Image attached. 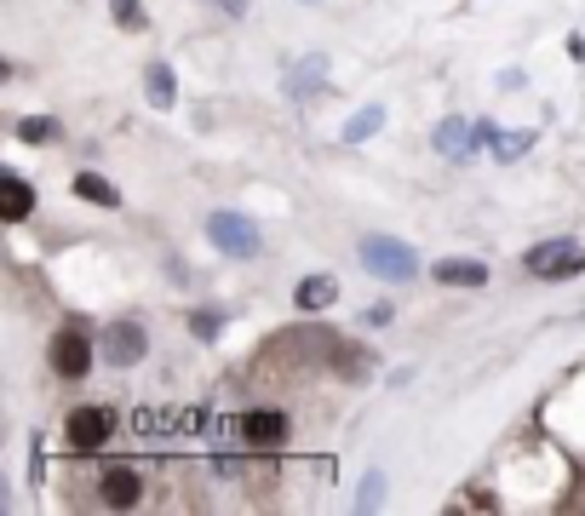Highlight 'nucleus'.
<instances>
[{
    "mask_svg": "<svg viewBox=\"0 0 585 516\" xmlns=\"http://www.w3.org/2000/svg\"><path fill=\"white\" fill-rule=\"evenodd\" d=\"M356 258H361V270L379 275V282H391V287H408L414 275H419V253H414L408 242H402V235H385V230L361 235Z\"/></svg>",
    "mask_w": 585,
    "mask_h": 516,
    "instance_id": "f257e3e1",
    "label": "nucleus"
},
{
    "mask_svg": "<svg viewBox=\"0 0 585 516\" xmlns=\"http://www.w3.org/2000/svg\"><path fill=\"white\" fill-rule=\"evenodd\" d=\"M0 202H7V207H0V212H7V224H24V218L35 212V190L17 172H0Z\"/></svg>",
    "mask_w": 585,
    "mask_h": 516,
    "instance_id": "9b49d317",
    "label": "nucleus"
},
{
    "mask_svg": "<svg viewBox=\"0 0 585 516\" xmlns=\"http://www.w3.org/2000/svg\"><path fill=\"white\" fill-rule=\"evenodd\" d=\"M379 505H385V476L368 470V476H361V488H356V511H379Z\"/></svg>",
    "mask_w": 585,
    "mask_h": 516,
    "instance_id": "aec40b11",
    "label": "nucleus"
},
{
    "mask_svg": "<svg viewBox=\"0 0 585 516\" xmlns=\"http://www.w3.org/2000/svg\"><path fill=\"white\" fill-rule=\"evenodd\" d=\"M64 436H69L75 453H98L115 436V413L110 408H75L69 420H64Z\"/></svg>",
    "mask_w": 585,
    "mask_h": 516,
    "instance_id": "0eeeda50",
    "label": "nucleus"
},
{
    "mask_svg": "<svg viewBox=\"0 0 585 516\" xmlns=\"http://www.w3.org/2000/svg\"><path fill=\"white\" fill-rule=\"evenodd\" d=\"M321 81H328V57H321V52H305V57L293 64V75H288V92H293V98H310Z\"/></svg>",
    "mask_w": 585,
    "mask_h": 516,
    "instance_id": "4468645a",
    "label": "nucleus"
},
{
    "mask_svg": "<svg viewBox=\"0 0 585 516\" xmlns=\"http://www.w3.org/2000/svg\"><path fill=\"white\" fill-rule=\"evenodd\" d=\"M379 127H385V109H379V104H368V109H356V115H351V121H345V132H339V138H345V144H361V138H373Z\"/></svg>",
    "mask_w": 585,
    "mask_h": 516,
    "instance_id": "f3484780",
    "label": "nucleus"
},
{
    "mask_svg": "<svg viewBox=\"0 0 585 516\" xmlns=\"http://www.w3.org/2000/svg\"><path fill=\"white\" fill-rule=\"evenodd\" d=\"M47 356H52V373L64 385H80L92 373V356H98V345L87 339L80 327H58V339L47 345Z\"/></svg>",
    "mask_w": 585,
    "mask_h": 516,
    "instance_id": "39448f33",
    "label": "nucleus"
},
{
    "mask_svg": "<svg viewBox=\"0 0 585 516\" xmlns=\"http://www.w3.org/2000/svg\"><path fill=\"white\" fill-rule=\"evenodd\" d=\"M110 17H115V29H150L144 0H110Z\"/></svg>",
    "mask_w": 585,
    "mask_h": 516,
    "instance_id": "a211bd4d",
    "label": "nucleus"
},
{
    "mask_svg": "<svg viewBox=\"0 0 585 516\" xmlns=\"http://www.w3.org/2000/svg\"><path fill=\"white\" fill-rule=\"evenodd\" d=\"M288 430L293 425H288V413H281V408H247L236 420V436L253 453H281V448H288Z\"/></svg>",
    "mask_w": 585,
    "mask_h": 516,
    "instance_id": "423d86ee",
    "label": "nucleus"
},
{
    "mask_svg": "<svg viewBox=\"0 0 585 516\" xmlns=\"http://www.w3.org/2000/svg\"><path fill=\"white\" fill-rule=\"evenodd\" d=\"M64 132L52 121V115H29V121H17V138H24V144H52V138Z\"/></svg>",
    "mask_w": 585,
    "mask_h": 516,
    "instance_id": "6ab92c4d",
    "label": "nucleus"
},
{
    "mask_svg": "<svg viewBox=\"0 0 585 516\" xmlns=\"http://www.w3.org/2000/svg\"><path fill=\"white\" fill-rule=\"evenodd\" d=\"M218 327H225V310H195V315H190V333H195V339H218Z\"/></svg>",
    "mask_w": 585,
    "mask_h": 516,
    "instance_id": "412c9836",
    "label": "nucleus"
},
{
    "mask_svg": "<svg viewBox=\"0 0 585 516\" xmlns=\"http://www.w3.org/2000/svg\"><path fill=\"white\" fill-rule=\"evenodd\" d=\"M305 7H316V0H305Z\"/></svg>",
    "mask_w": 585,
    "mask_h": 516,
    "instance_id": "b1692460",
    "label": "nucleus"
},
{
    "mask_svg": "<svg viewBox=\"0 0 585 516\" xmlns=\"http://www.w3.org/2000/svg\"><path fill=\"white\" fill-rule=\"evenodd\" d=\"M431 144H436L442 162H471V155L482 150V144H476V127L466 121V115H448V121H436Z\"/></svg>",
    "mask_w": 585,
    "mask_h": 516,
    "instance_id": "6e6552de",
    "label": "nucleus"
},
{
    "mask_svg": "<svg viewBox=\"0 0 585 516\" xmlns=\"http://www.w3.org/2000/svg\"><path fill=\"white\" fill-rule=\"evenodd\" d=\"M539 144V132H494V162H522V155H529Z\"/></svg>",
    "mask_w": 585,
    "mask_h": 516,
    "instance_id": "dca6fc26",
    "label": "nucleus"
},
{
    "mask_svg": "<svg viewBox=\"0 0 585 516\" xmlns=\"http://www.w3.org/2000/svg\"><path fill=\"white\" fill-rule=\"evenodd\" d=\"M207 242L218 253H230V258H258V253H265V230H258L247 212L218 207V212H207Z\"/></svg>",
    "mask_w": 585,
    "mask_h": 516,
    "instance_id": "f03ea898",
    "label": "nucleus"
},
{
    "mask_svg": "<svg viewBox=\"0 0 585 516\" xmlns=\"http://www.w3.org/2000/svg\"><path fill=\"white\" fill-rule=\"evenodd\" d=\"M75 195H80V202H92V207H104V212L120 207V190L110 184V178H98V172H75Z\"/></svg>",
    "mask_w": 585,
    "mask_h": 516,
    "instance_id": "2eb2a0df",
    "label": "nucleus"
},
{
    "mask_svg": "<svg viewBox=\"0 0 585 516\" xmlns=\"http://www.w3.org/2000/svg\"><path fill=\"white\" fill-rule=\"evenodd\" d=\"M522 265H529V275H539V282H569V275H585V247L574 235H557V242L529 247Z\"/></svg>",
    "mask_w": 585,
    "mask_h": 516,
    "instance_id": "7ed1b4c3",
    "label": "nucleus"
},
{
    "mask_svg": "<svg viewBox=\"0 0 585 516\" xmlns=\"http://www.w3.org/2000/svg\"><path fill=\"white\" fill-rule=\"evenodd\" d=\"M293 305L305 310V315L333 310V305H339V275H328V270H321V275H305V282L293 287Z\"/></svg>",
    "mask_w": 585,
    "mask_h": 516,
    "instance_id": "9d476101",
    "label": "nucleus"
},
{
    "mask_svg": "<svg viewBox=\"0 0 585 516\" xmlns=\"http://www.w3.org/2000/svg\"><path fill=\"white\" fill-rule=\"evenodd\" d=\"M144 356H150V333H144V322H132V315H120V322H110L104 333H98V362L138 367Z\"/></svg>",
    "mask_w": 585,
    "mask_h": 516,
    "instance_id": "20e7f679",
    "label": "nucleus"
},
{
    "mask_svg": "<svg viewBox=\"0 0 585 516\" xmlns=\"http://www.w3.org/2000/svg\"><path fill=\"white\" fill-rule=\"evenodd\" d=\"M436 282L442 287H488V265H476V258H442Z\"/></svg>",
    "mask_w": 585,
    "mask_h": 516,
    "instance_id": "f8f14e48",
    "label": "nucleus"
},
{
    "mask_svg": "<svg viewBox=\"0 0 585 516\" xmlns=\"http://www.w3.org/2000/svg\"><path fill=\"white\" fill-rule=\"evenodd\" d=\"M144 98H150L155 109H173V104H178V81H173V64H161V57H155V64H144Z\"/></svg>",
    "mask_w": 585,
    "mask_h": 516,
    "instance_id": "ddd939ff",
    "label": "nucleus"
},
{
    "mask_svg": "<svg viewBox=\"0 0 585 516\" xmlns=\"http://www.w3.org/2000/svg\"><path fill=\"white\" fill-rule=\"evenodd\" d=\"M98 500H104L110 511H132L138 500H144V476H138L132 465H110L104 482H98Z\"/></svg>",
    "mask_w": 585,
    "mask_h": 516,
    "instance_id": "1a4fd4ad",
    "label": "nucleus"
},
{
    "mask_svg": "<svg viewBox=\"0 0 585 516\" xmlns=\"http://www.w3.org/2000/svg\"><path fill=\"white\" fill-rule=\"evenodd\" d=\"M569 57H574V64H585V41H580V35H569Z\"/></svg>",
    "mask_w": 585,
    "mask_h": 516,
    "instance_id": "5701e85b",
    "label": "nucleus"
},
{
    "mask_svg": "<svg viewBox=\"0 0 585 516\" xmlns=\"http://www.w3.org/2000/svg\"><path fill=\"white\" fill-rule=\"evenodd\" d=\"M207 7H218L225 17H247V0H207Z\"/></svg>",
    "mask_w": 585,
    "mask_h": 516,
    "instance_id": "4be33fe9",
    "label": "nucleus"
}]
</instances>
